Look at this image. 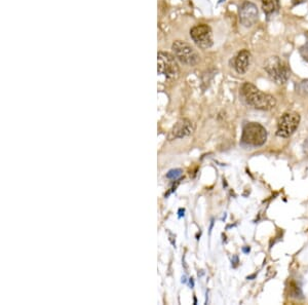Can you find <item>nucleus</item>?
Returning <instances> with one entry per match:
<instances>
[{
	"mask_svg": "<svg viewBox=\"0 0 308 305\" xmlns=\"http://www.w3.org/2000/svg\"><path fill=\"white\" fill-rule=\"evenodd\" d=\"M195 131V126L191 120L182 118L178 120L168 134V140H177V139H182L185 137H188L192 135Z\"/></svg>",
	"mask_w": 308,
	"mask_h": 305,
	"instance_id": "nucleus-8",
	"label": "nucleus"
},
{
	"mask_svg": "<svg viewBox=\"0 0 308 305\" xmlns=\"http://www.w3.org/2000/svg\"><path fill=\"white\" fill-rule=\"evenodd\" d=\"M190 36L200 49H209L213 45V35L208 25L202 24L193 27L190 31Z\"/></svg>",
	"mask_w": 308,
	"mask_h": 305,
	"instance_id": "nucleus-7",
	"label": "nucleus"
},
{
	"mask_svg": "<svg viewBox=\"0 0 308 305\" xmlns=\"http://www.w3.org/2000/svg\"><path fill=\"white\" fill-rule=\"evenodd\" d=\"M258 8L249 1L243 2L239 7V21L244 27H252L258 21Z\"/></svg>",
	"mask_w": 308,
	"mask_h": 305,
	"instance_id": "nucleus-9",
	"label": "nucleus"
},
{
	"mask_svg": "<svg viewBox=\"0 0 308 305\" xmlns=\"http://www.w3.org/2000/svg\"><path fill=\"white\" fill-rule=\"evenodd\" d=\"M240 95L245 103L255 109L270 110L276 105V100L273 96L263 93L250 82L243 83L240 89Z\"/></svg>",
	"mask_w": 308,
	"mask_h": 305,
	"instance_id": "nucleus-1",
	"label": "nucleus"
},
{
	"mask_svg": "<svg viewBox=\"0 0 308 305\" xmlns=\"http://www.w3.org/2000/svg\"><path fill=\"white\" fill-rule=\"evenodd\" d=\"M172 50L175 54V57L180 61L181 63L185 65L193 66L198 62V60H199L198 54L195 52V50L191 47V45H189L186 42L181 41V40L175 41L173 43Z\"/></svg>",
	"mask_w": 308,
	"mask_h": 305,
	"instance_id": "nucleus-4",
	"label": "nucleus"
},
{
	"mask_svg": "<svg viewBox=\"0 0 308 305\" xmlns=\"http://www.w3.org/2000/svg\"><path fill=\"white\" fill-rule=\"evenodd\" d=\"M158 73L163 75L166 79L173 80L178 77L179 66L174 56L168 53H158Z\"/></svg>",
	"mask_w": 308,
	"mask_h": 305,
	"instance_id": "nucleus-5",
	"label": "nucleus"
},
{
	"mask_svg": "<svg viewBox=\"0 0 308 305\" xmlns=\"http://www.w3.org/2000/svg\"><path fill=\"white\" fill-rule=\"evenodd\" d=\"M299 52H300L301 57L308 62V44H304L303 47H301Z\"/></svg>",
	"mask_w": 308,
	"mask_h": 305,
	"instance_id": "nucleus-13",
	"label": "nucleus"
},
{
	"mask_svg": "<svg viewBox=\"0 0 308 305\" xmlns=\"http://www.w3.org/2000/svg\"><path fill=\"white\" fill-rule=\"evenodd\" d=\"M267 140L266 129L257 123L246 124L242 130L241 141L253 147L262 146Z\"/></svg>",
	"mask_w": 308,
	"mask_h": 305,
	"instance_id": "nucleus-2",
	"label": "nucleus"
},
{
	"mask_svg": "<svg viewBox=\"0 0 308 305\" xmlns=\"http://www.w3.org/2000/svg\"><path fill=\"white\" fill-rule=\"evenodd\" d=\"M261 3L262 8H263L267 16H271V14L275 13L280 8L279 0H261Z\"/></svg>",
	"mask_w": 308,
	"mask_h": 305,
	"instance_id": "nucleus-11",
	"label": "nucleus"
},
{
	"mask_svg": "<svg viewBox=\"0 0 308 305\" xmlns=\"http://www.w3.org/2000/svg\"><path fill=\"white\" fill-rule=\"evenodd\" d=\"M251 62V54L249 51L243 50L239 52L234 61V68L238 74L246 73Z\"/></svg>",
	"mask_w": 308,
	"mask_h": 305,
	"instance_id": "nucleus-10",
	"label": "nucleus"
},
{
	"mask_svg": "<svg viewBox=\"0 0 308 305\" xmlns=\"http://www.w3.org/2000/svg\"><path fill=\"white\" fill-rule=\"evenodd\" d=\"M305 36H306V37H307V39H308V31L305 33Z\"/></svg>",
	"mask_w": 308,
	"mask_h": 305,
	"instance_id": "nucleus-16",
	"label": "nucleus"
},
{
	"mask_svg": "<svg viewBox=\"0 0 308 305\" xmlns=\"http://www.w3.org/2000/svg\"><path fill=\"white\" fill-rule=\"evenodd\" d=\"M300 124V115L296 112H286L279 120L276 135L282 138H288L298 129Z\"/></svg>",
	"mask_w": 308,
	"mask_h": 305,
	"instance_id": "nucleus-6",
	"label": "nucleus"
},
{
	"mask_svg": "<svg viewBox=\"0 0 308 305\" xmlns=\"http://www.w3.org/2000/svg\"><path fill=\"white\" fill-rule=\"evenodd\" d=\"M182 175V170H180V169H176V170H172V171H169L168 173H167V175H166V177L168 178V179H177L178 177H180Z\"/></svg>",
	"mask_w": 308,
	"mask_h": 305,
	"instance_id": "nucleus-12",
	"label": "nucleus"
},
{
	"mask_svg": "<svg viewBox=\"0 0 308 305\" xmlns=\"http://www.w3.org/2000/svg\"><path fill=\"white\" fill-rule=\"evenodd\" d=\"M264 68L269 75V77L276 83L284 84L289 79V67L280 57H270L266 61Z\"/></svg>",
	"mask_w": 308,
	"mask_h": 305,
	"instance_id": "nucleus-3",
	"label": "nucleus"
},
{
	"mask_svg": "<svg viewBox=\"0 0 308 305\" xmlns=\"http://www.w3.org/2000/svg\"><path fill=\"white\" fill-rule=\"evenodd\" d=\"M305 0H293V3H294L295 5H297V4H300V3H302V2H304Z\"/></svg>",
	"mask_w": 308,
	"mask_h": 305,
	"instance_id": "nucleus-15",
	"label": "nucleus"
},
{
	"mask_svg": "<svg viewBox=\"0 0 308 305\" xmlns=\"http://www.w3.org/2000/svg\"><path fill=\"white\" fill-rule=\"evenodd\" d=\"M300 89L302 91H304V93H308V80L307 81H303L300 85H299Z\"/></svg>",
	"mask_w": 308,
	"mask_h": 305,
	"instance_id": "nucleus-14",
	"label": "nucleus"
}]
</instances>
